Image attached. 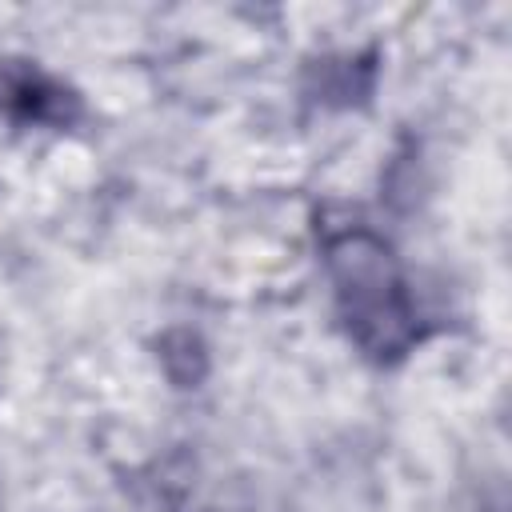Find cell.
<instances>
[{
	"label": "cell",
	"mask_w": 512,
	"mask_h": 512,
	"mask_svg": "<svg viewBox=\"0 0 512 512\" xmlns=\"http://www.w3.org/2000/svg\"><path fill=\"white\" fill-rule=\"evenodd\" d=\"M320 264L332 296V316L348 344L372 364H400L432 336L408 268L396 248L368 224H324Z\"/></svg>",
	"instance_id": "1"
},
{
	"label": "cell",
	"mask_w": 512,
	"mask_h": 512,
	"mask_svg": "<svg viewBox=\"0 0 512 512\" xmlns=\"http://www.w3.org/2000/svg\"><path fill=\"white\" fill-rule=\"evenodd\" d=\"M0 120L16 128L68 132L84 120V96L40 60L0 56Z\"/></svg>",
	"instance_id": "2"
}]
</instances>
